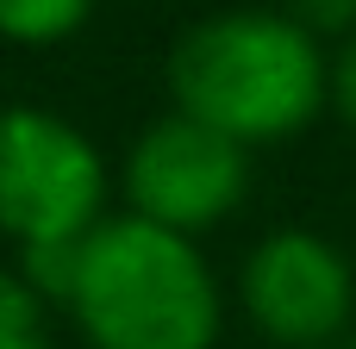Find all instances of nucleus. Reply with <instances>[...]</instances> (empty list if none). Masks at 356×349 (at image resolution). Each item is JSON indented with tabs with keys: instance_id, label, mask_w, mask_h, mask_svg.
<instances>
[{
	"instance_id": "obj_1",
	"label": "nucleus",
	"mask_w": 356,
	"mask_h": 349,
	"mask_svg": "<svg viewBox=\"0 0 356 349\" xmlns=\"http://www.w3.org/2000/svg\"><path fill=\"white\" fill-rule=\"evenodd\" d=\"M169 100L175 112L238 137L244 150H263L300 137L332 106V56L288 12L232 6L175 37Z\"/></svg>"
},
{
	"instance_id": "obj_4",
	"label": "nucleus",
	"mask_w": 356,
	"mask_h": 349,
	"mask_svg": "<svg viewBox=\"0 0 356 349\" xmlns=\"http://www.w3.org/2000/svg\"><path fill=\"white\" fill-rule=\"evenodd\" d=\"M119 194L131 219H150L200 244L250 200V150L188 112H163L131 137Z\"/></svg>"
},
{
	"instance_id": "obj_8",
	"label": "nucleus",
	"mask_w": 356,
	"mask_h": 349,
	"mask_svg": "<svg viewBox=\"0 0 356 349\" xmlns=\"http://www.w3.org/2000/svg\"><path fill=\"white\" fill-rule=\"evenodd\" d=\"M282 12L313 37H356V0H282Z\"/></svg>"
},
{
	"instance_id": "obj_9",
	"label": "nucleus",
	"mask_w": 356,
	"mask_h": 349,
	"mask_svg": "<svg viewBox=\"0 0 356 349\" xmlns=\"http://www.w3.org/2000/svg\"><path fill=\"white\" fill-rule=\"evenodd\" d=\"M332 112L350 125V137H356V37H344L338 56H332Z\"/></svg>"
},
{
	"instance_id": "obj_7",
	"label": "nucleus",
	"mask_w": 356,
	"mask_h": 349,
	"mask_svg": "<svg viewBox=\"0 0 356 349\" xmlns=\"http://www.w3.org/2000/svg\"><path fill=\"white\" fill-rule=\"evenodd\" d=\"M0 349H50V306L6 262H0Z\"/></svg>"
},
{
	"instance_id": "obj_5",
	"label": "nucleus",
	"mask_w": 356,
	"mask_h": 349,
	"mask_svg": "<svg viewBox=\"0 0 356 349\" xmlns=\"http://www.w3.org/2000/svg\"><path fill=\"white\" fill-rule=\"evenodd\" d=\"M238 306L275 349H344L356 325V269L325 231L282 225L250 244Z\"/></svg>"
},
{
	"instance_id": "obj_6",
	"label": "nucleus",
	"mask_w": 356,
	"mask_h": 349,
	"mask_svg": "<svg viewBox=\"0 0 356 349\" xmlns=\"http://www.w3.org/2000/svg\"><path fill=\"white\" fill-rule=\"evenodd\" d=\"M94 0H0V37L25 50H50L88 25Z\"/></svg>"
},
{
	"instance_id": "obj_3",
	"label": "nucleus",
	"mask_w": 356,
	"mask_h": 349,
	"mask_svg": "<svg viewBox=\"0 0 356 349\" xmlns=\"http://www.w3.org/2000/svg\"><path fill=\"white\" fill-rule=\"evenodd\" d=\"M106 156L94 137L31 100L0 106V237L25 250L81 244L106 219Z\"/></svg>"
},
{
	"instance_id": "obj_2",
	"label": "nucleus",
	"mask_w": 356,
	"mask_h": 349,
	"mask_svg": "<svg viewBox=\"0 0 356 349\" xmlns=\"http://www.w3.org/2000/svg\"><path fill=\"white\" fill-rule=\"evenodd\" d=\"M88 349H219L225 293L194 237L106 212L63 300Z\"/></svg>"
},
{
	"instance_id": "obj_10",
	"label": "nucleus",
	"mask_w": 356,
	"mask_h": 349,
	"mask_svg": "<svg viewBox=\"0 0 356 349\" xmlns=\"http://www.w3.org/2000/svg\"><path fill=\"white\" fill-rule=\"evenodd\" d=\"M344 349H356V337H350V343H344Z\"/></svg>"
}]
</instances>
